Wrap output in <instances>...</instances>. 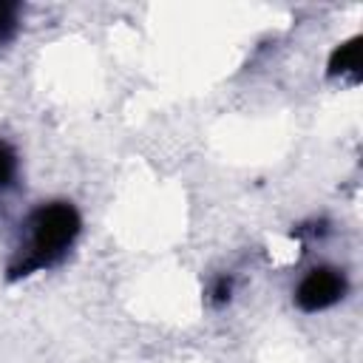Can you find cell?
Segmentation results:
<instances>
[{
  "mask_svg": "<svg viewBox=\"0 0 363 363\" xmlns=\"http://www.w3.org/2000/svg\"><path fill=\"white\" fill-rule=\"evenodd\" d=\"M82 235V213L68 199H48L34 204L20 221L11 258L6 264L9 281H23L48 272L68 258Z\"/></svg>",
  "mask_w": 363,
  "mask_h": 363,
  "instance_id": "obj_1",
  "label": "cell"
},
{
  "mask_svg": "<svg viewBox=\"0 0 363 363\" xmlns=\"http://www.w3.org/2000/svg\"><path fill=\"white\" fill-rule=\"evenodd\" d=\"M346 295H349L346 269L332 267V264H315L298 278V284L292 289V303L303 315H315V312H326V309L337 306Z\"/></svg>",
  "mask_w": 363,
  "mask_h": 363,
  "instance_id": "obj_2",
  "label": "cell"
},
{
  "mask_svg": "<svg viewBox=\"0 0 363 363\" xmlns=\"http://www.w3.org/2000/svg\"><path fill=\"white\" fill-rule=\"evenodd\" d=\"M360 34L337 43L326 60V77L340 82H360Z\"/></svg>",
  "mask_w": 363,
  "mask_h": 363,
  "instance_id": "obj_3",
  "label": "cell"
},
{
  "mask_svg": "<svg viewBox=\"0 0 363 363\" xmlns=\"http://www.w3.org/2000/svg\"><path fill=\"white\" fill-rule=\"evenodd\" d=\"M20 179V153L11 142L0 139V193L11 190Z\"/></svg>",
  "mask_w": 363,
  "mask_h": 363,
  "instance_id": "obj_4",
  "label": "cell"
},
{
  "mask_svg": "<svg viewBox=\"0 0 363 363\" xmlns=\"http://www.w3.org/2000/svg\"><path fill=\"white\" fill-rule=\"evenodd\" d=\"M23 23V6L11 0H0V45L11 43Z\"/></svg>",
  "mask_w": 363,
  "mask_h": 363,
  "instance_id": "obj_5",
  "label": "cell"
},
{
  "mask_svg": "<svg viewBox=\"0 0 363 363\" xmlns=\"http://www.w3.org/2000/svg\"><path fill=\"white\" fill-rule=\"evenodd\" d=\"M233 292H235V278H233L230 272H221V275H216V278L210 281V286H207V301H210L213 306H227V303L233 301Z\"/></svg>",
  "mask_w": 363,
  "mask_h": 363,
  "instance_id": "obj_6",
  "label": "cell"
}]
</instances>
